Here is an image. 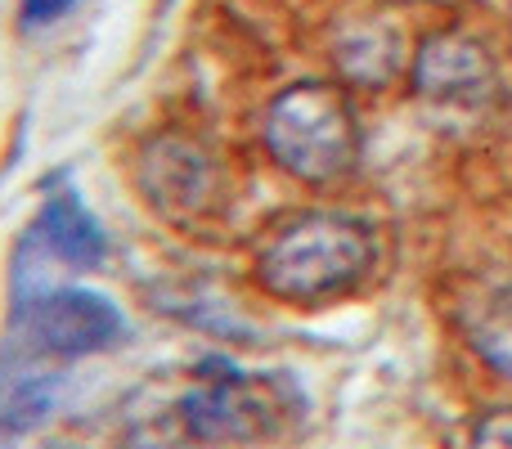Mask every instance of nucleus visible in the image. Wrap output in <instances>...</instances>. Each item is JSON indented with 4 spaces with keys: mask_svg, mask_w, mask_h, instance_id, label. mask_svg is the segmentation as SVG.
<instances>
[{
    "mask_svg": "<svg viewBox=\"0 0 512 449\" xmlns=\"http://www.w3.org/2000/svg\"><path fill=\"white\" fill-rule=\"evenodd\" d=\"M373 265V234L351 216L315 212L283 225L256 261V279L283 301H328L355 288Z\"/></svg>",
    "mask_w": 512,
    "mask_h": 449,
    "instance_id": "f257e3e1",
    "label": "nucleus"
},
{
    "mask_svg": "<svg viewBox=\"0 0 512 449\" xmlns=\"http://www.w3.org/2000/svg\"><path fill=\"white\" fill-rule=\"evenodd\" d=\"M265 149L297 180H337L360 158V126L342 90L324 81L283 90L265 117Z\"/></svg>",
    "mask_w": 512,
    "mask_h": 449,
    "instance_id": "f03ea898",
    "label": "nucleus"
},
{
    "mask_svg": "<svg viewBox=\"0 0 512 449\" xmlns=\"http://www.w3.org/2000/svg\"><path fill=\"white\" fill-rule=\"evenodd\" d=\"M23 337L32 351H45L54 360H77V355L104 351L122 337V315L113 301L95 297L86 288L45 292L32 306H23Z\"/></svg>",
    "mask_w": 512,
    "mask_h": 449,
    "instance_id": "7ed1b4c3",
    "label": "nucleus"
},
{
    "mask_svg": "<svg viewBox=\"0 0 512 449\" xmlns=\"http://www.w3.org/2000/svg\"><path fill=\"white\" fill-rule=\"evenodd\" d=\"M185 418L203 441H256L279 427V391L265 378L225 373L185 400Z\"/></svg>",
    "mask_w": 512,
    "mask_h": 449,
    "instance_id": "20e7f679",
    "label": "nucleus"
},
{
    "mask_svg": "<svg viewBox=\"0 0 512 449\" xmlns=\"http://www.w3.org/2000/svg\"><path fill=\"white\" fill-rule=\"evenodd\" d=\"M414 86L432 104H486L495 90V59L468 36H436L418 54Z\"/></svg>",
    "mask_w": 512,
    "mask_h": 449,
    "instance_id": "39448f33",
    "label": "nucleus"
},
{
    "mask_svg": "<svg viewBox=\"0 0 512 449\" xmlns=\"http://www.w3.org/2000/svg\"><path fill=\"white\" fill-rule=\"evenodd\" d=\"M36 234H45L54 256L72 265H99L104 261V229L90 221V212L77 203V198H59L41 212V225Z\"/></svg>",
    "mask_w": 512,
    "mask_h": 449,
    "instance_id": "423d86ee",
    "label": "nucleus"
},
{
    "mask_svg": "<svg viewBox=\"0 0 512 449\" xmlns=\"http://www.w3.org/2000/svg\"><path fill=\"white\" fill-rule=\"evenodd\" d=\"M468 337L490 369L512 378V288L490 292L481 306L468 310Z\"/></svg>",
    "mask_w": 512,
    "mask_h": 449,
    "instance_id": "0eeeda50",
    "label": "nucleus"
},
{
    "mask_svg": "<svg viewBox=\"0 0 512 449\" xmlns=\"http://www.w3.org/2000/svg\"><path fill=\"white\" fill-rule=\"evenodd\" d=\"M472 449H512V414H495L477 427Z\"/></svg>",
    "mask_w": 512,
    "mask_h": 449,
    "instance_id": "6e6552de",
    "label": "nucleus"
},
{
    "mask_svg": "<svg viewBox=\"0 0 512 449\" xmlns=\"http://www.w3.org/2000/svg\"><path fill=\"white\" fill-rule=\"evenodd\" d=\"M18 5H23L27 23H54V18H63L77 0H18Z\"/></svg>",
    "mask_w": 512,
    "mask_h": 449,
    "instance_id": "1a4fd4ad",
    "label": "nucleus"
}]
</instances>
